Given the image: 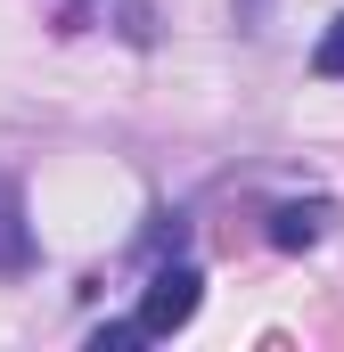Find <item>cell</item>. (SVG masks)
<instances>
[{
  "mask_svg": "<svg viewBox=\"0 0 344 352\" xmlns=\"http://www.w3.org/2000/svg\"><path fill=\"white\" fill-rule=\"evenodd\" d=\"M197 295H205V278H197L189 263H164L156 278H148V295H140V328H148V336L189 328V320H197Z\"/></svg>",
  "mask_w": 344,
  "mask_h": 352,
  "instance_id": "cell-1",
  "label": "cell"
},
{
  "mask_svg": "<svg viewBox=\"0 0 344 352\" xmlns=\"http://www.w3.org/2000/svg\"><path fill=\"white\" fill-rule=\"evenodd\" d=\"M320 230H328V205H279L270 213V246H287V254H303Z\"/></svg>",
  "mask_w": 344,
  "mask_h": 352,
  "instance_id": "cell-2",
  "label": "cell"
},
{
  "mask_svg": "<svg viewBox=\"0 0 344 352\" xmlns=\"http://www.w3.org/2000/svg\"><path fill=\"white\" fill-rule=\"evenodd\" d=\"M33 263V238H25V205H17V188L0 180V270H25Z\"/></svg>",
  "mask_w": 344,
  "mask_h": 352,
  "instance_id": "cell-3",
  "label": "cell"
},
{
  "mask_svg": "<svg viewBox=\"0 0 344 352\" xmlns=\"http://www.w3.org/2000/svg\"><path fill=\"white\" fill-rule=\"evenodd\" d=\"M312 66H320L328 82H344V16L328 25V33H320V50H312Z\"/></svg>",
  "mask_w": 344,
  "mask_h": 352,
  "instance_id": "cell-4",
  "label": "cell"
},
{
  "mask_svg": "<svg viewBox=\"0 0 344 352\" xmlns=\"http://www.w3.org/2000/svg\"><path fill=\"white\" fill-rule=\"evenodd\" d=\"M140 336H148L140 320H115V328H98V336H90V352H131Z\"/></svg>",
  "mask_w": 344,
  "mask_h": 352,
  "instance_id": "cell-5",
  "label": "cell"
}]
</instances>
